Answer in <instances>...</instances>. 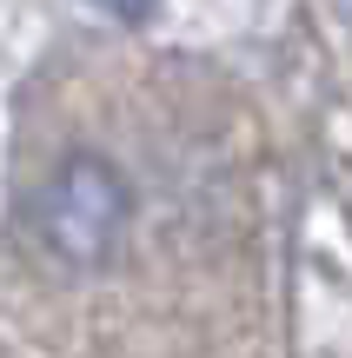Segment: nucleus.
<instances>
[{
    "mask_svg": "<svg viewBox=\"0 0 352 358\" xmlns=\"http://www.w3.org/2000/svg\"><path fill=\"white\" fill-rule=\"evenodd\" d=\"M133 226V186L106 153H66L34 192V239L60 266H106Z\"/></svg>",
    "mask_w": 352,
    "mask_h": 358,
    "instance_id": "f257e3e1",
    "label": "nucleus"
},
{
    "mask_svg": "<svg viewBox=\"0 0 352 358\" xmlns=\"http://www.w3.org/2000/svg\"><path fill=\"white\" fill-rule=\"evenodd\" d=\"M93 7H100V13H106V20H127V27H140V20H146V13H153V7H160V0H93Z\"/></svg>",
    "mask_w": 352,
    "mask_h": 358,
    "instance_id": "f03ea898",
    "label": "nucleus"
},
{
    "mask_svg": "<svg viewBox=\"0 0 352 358\" xmlns=\"http://www.w3.org/2000/svg\"><path fill=\"white\" fill-rule=\"evenodd\" d=\"M326 7H332V13H339V20H352V0H326Z\"/></svg>",
    "mask_w": 352,
    "mask_h": 358,
    "instance_id": "7ed1b4c3",
    "label": "nucleus"
}]
</instances>
